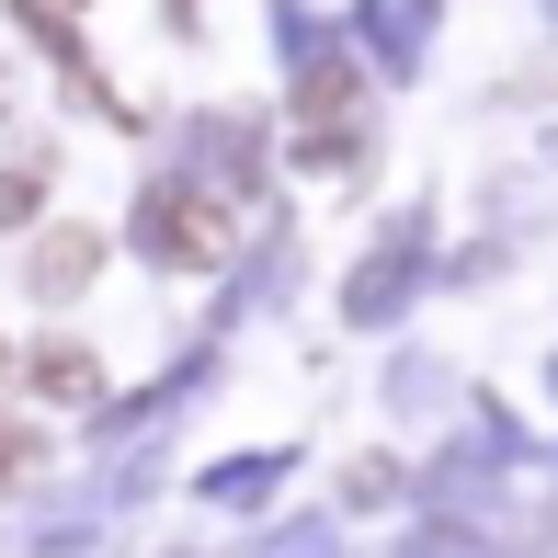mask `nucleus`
<instances>
[{
    "instance_id": "f257e3e1",
    "label": "nucleus",
    "mask_w": 558,
    "mask_h": 558,
    "mask_svg": "<svg viewBox=\"0 0 558 558\" xmlns=\"http://www.w3.org/2000/svg\"><path fill=\"white\" fill-rule=\"evenodd\" d=\"M92 274H104V228H81V217L35 228V263H23V286H35V296H81Z\"/></svg>"
},
{
    "instance_id": "f03ea898",
    "label": "nucleus",
    "mask_w": 558,
    "mask_h": 558,
    "mask_svg": "<svg viewBox=\"0 0 558 558\" xmlns=\"http://www.w3.org/2000/svg\"><path fill=\"white\" fill-rule=\"evenodd\" d=\"M148 251H160V263H217V251H228V217L194 206V194H171V206L148 217Z\"/></svg>"
},
{
    "instance_id": "7ed1b4c3",
    "label": "nucleus",
    "mask_w": 558,
    "mask_h": 558,
    "mask_svg": "<svg viewBox=\"0 0 558 558\" xmlns=\"http://www.w3.org/2000/svg\"><path fill=\"white\" fill-rule=\"evenodd\" d=\"M12 376H35V388L46 399H92V388H104V365H92V353L81 342H35V353H23V365Z\"/></svg>"
},
{
    "instance_id": "20e7f679",
    "label": "nucleus",
    "mask_w": 558,
    "mask_h": 558,
    "mask_svg": "<svg viewBox=\"0 0 558 558\" xmlns=\"http://www.w3.org/2000/svg\"><path fill=\"white\" fill-rule=\"evenodd\" d=\"M35 468H46V445L23 434V422H0V490H23V478H35Z\"/></svg>"
},
{
    "instance_id": "39448f33",
    "label": "nucleus",
    "mask_w": 558,
    "mask_h": 558,
    "mask_svg": "<svg viewBox=\"0 0 558 558\" xmlns=\"http://www.w3.org/2000/svg\"><path fill=\"white\" fill-rule=\"evenodd\" d=\"M12 12H23V23H35V35H46V46H69V12H92V0H12Z\"/></svg>"
},
{
    "instance_id": "423d86ee",
    "label": "nucleus",
    "mask_w": 558,
    "mask_h": 558,
    "mask_svg": "<svg viewBox=\"0 0 558 558\" xmlns=\"http://www.w3.org/2000/svg\"><path fill=\"white\" fill-rule=\"evenodd\" d=\"M35 194H46L35 171H0V228H35Z\"/></svg>"
},
{
    "instance_id": "0eeeda50",
    "label": "nucleus",
    "mask_w": 558,
    "mask_h": 558,
    "mask_svg": "<svg viewBox=\"0 0 558 558\" xmlns=\"http://www.w3.org/2000/svg\"><path fill=\"white\" fill-rule=\"evenodd\" d=\"M12 365H23V353H12V342H0V376H12Z\"/></svg>"
}]
</instances>
